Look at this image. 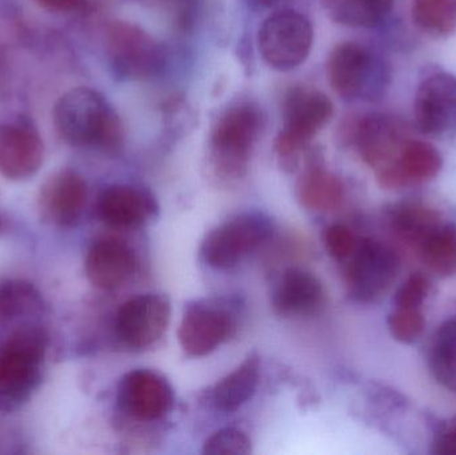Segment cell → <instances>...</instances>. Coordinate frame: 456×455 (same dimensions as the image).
<instances>
[{
  "mask_svg": "<svg viewBox=\"0 0 456 455\" xmlns=\"http://www.w3.org/2000/svg\"><path fill=\"white\" fill-rule=\"evenodd\" d=\"M442 166V155L433 144L407 139L393 162L377 171V179L383 189H407L433 181Z\"/></svg>",
  "mask_w": 456,
  "mask_h": 455,
  "instance_id": "16",
  "label": "cell"
},
{
  "mask_svg": "<svg viewBox=\"0 0 456 455\" xmlns=\"http://www.w3.org/2000/svg\"><path fill=\"white\" fill-rule=\"evenodd\" d=\"M171 304L160 294H142L126 301L115 320L118 339L131 350H144L157 344L167 330Z\"/></svg>",
  "mask_w": 456,
  "mask_h": 455,
  "instance_id": "11",
  "label": "cell"
},
{
  "mask_svg": "<svg viewBox=\"0 0 456 455\" xmlns=\"http://www.w3.org/2000/svg\"><path fill=\"white\" fill-rule=\"evenodd\" d=\"M430 369L434 378L456 393V318L442 323L430 350Z\"/></svg>",
  "mask_w": 456,
  "mask_h": 455,
  "instance_id": "26",
  "label": "cell"
},
{
  "mask_svg": "<svg viewBox=\"0 0 456 455\" xmlns=\"http://www.w3.org/2000/svg\"><path fill=\"white\" fill-rule=\"evenodd\" d=\"M118 403L123 413L131 418L154 422L170 413L174 406V390L160 374L138 369L120 379Z\"/></svg>",
  "mask_w": 456,
  "mask_h": 455,
  "instance_id": "12",
  "label": "cell"
},
{
  "mask_svg": "<svg viewBox=\"0 0 456 455\" xmlns=\"http://www.w3.org/2000/svg\"><path fill=\"white\" fill-rule=\"evenodd\" d=\"M262 130V115L249 104L231 107L219 117L210 138L211 160L219 175H246L252 150Z\"/></svg>",
  "mask_w": 456,
  "mask_h": 455,
  "instance_id": "3",
  "label": "cell"
},
{
  "mask_svg": "<svg viewBox=\"0 0 456 455\" xmlns=\"http://www.w3.org/2000/svg\"><path fill=\"white\" fill-rule=\"evenodd\" d=\"M311 21L297 11H279L263 21L257 34L260 55L279 71L297 69L313 47Z\"/></svg>",
  "mask_w": 456,
  "mask_h": 455,
  "instance_id": "7",
  "label": "cell"
},
{
  "mask_svg": "<svg viewBox=\"0 0 456 455\" xmlns=\"http://www.w3.org/2000/svg\"><path fill=\"white\" fill-rule=\"evenodd\" d=\"M411 16L426 34L446 37L456 29V0H414Z\"/></svg>",
  "mask_w": 456,
  "mask_h": 455,
  "instance_id": "27",
  "label": "cell"
},
{
  "mask_svg": "<svg viewBox=\"0 0 456 455\" xmlns=\"http://www.w3.org/2000/svg\"><path fill=\"white\" fill-rule=\"evenodd\" d=\"M86 0H37L42 7L55 12H74L82 10Z\"/></svg>",
  "mask_w": 456,
  "mask_h": 455,
  "instance_id": "34",
  "label": "cell"
},
{
  "mask_svg": "<svg viewBox=\"0 0 456 455\" xmlns=\"http://www.w3.org/2000/svg\"><path fill=\"white\" fill-rule=\"evenodd\" d=\"M106 48L112 69L126 79L154 77L166 63L162 45L143 28L127 21L110 24Z\"/></svg>",
  "mask_w": 456,
  "mask_h": 455,
  "instance_id": "8",
  "label": "cell"
},
{
  "mask_svg": "<svg viewBox=\"0 0 456 455\" xmlns=\"http://www.w3.org/2000/svg\"><path fill=\"white\" fill-rule=\"evenodd\" d=\"M47 336L39 328H23L0 345V413L28 398L39 381Z\"/></svg>",
  "mask_w": 456,
  "mask_h": 455,
  "instance_id": "2",
  "label": "cell"
},
{
  "mask_svg": "<svg viewBox=\"0 0 456 455\" xmlns=\"http://www.w3.org/2000/svg\"><path fill=\"white\" fill-rule=\"evenodd\" d=\"M334 114L331 101L310 87L291 88L283 104V126L275 139V151L283 159H295Z\"/></svg>",
  "mask_w": 456,
  "mask_h": 455,
  "instance_id": "5",
  "label": "cell"
},
{
  "mask_svg": "<svg viewBox=\"0 0 456 455\" xmlns=\"http://www.w3.org/2000/svg\"><path fill=\"white\" fill-rule=\"evenodd\" d=\"M431 453L456 455V417L438 427L431 443Z\"/></svg>",
  "mask_w": 456,
  "mask_h": 455,
  "instance_id": "33",
  "label": "cell"
},
{
  "mask_svg": "<svg viewBox=\"0 0 456 455\" xmlns=\"http://www.w3.org/2000/svg\"><path fill=\"white\" fill-rule=\"evenodd\" d=\"M45 147L37 131L26 123L0 125V174L11 181H24L37 173Z\"/></svg>",
  "mask_w": 456,
  "mask_h": 455,
  "instance_id": "18",
  "label": "cell"
},
{
  "mask_svg": "<svg viewBox=\"0 0 456 455\" xmlns=\"http://www.w3.org/2000/svg\"><path fill=\"white\" fill-rule=\"evenodd\" d=\"M297 197L307 210L329 213L342 206L346 197L345 184L331 171L321 166H311L297 181Z\"/></svg>",
  "mask_w": 456,
  "mask_h": 455,
  "instance_id": "22",
  "label": "cell"
},
{
  "mask_svg": "<svg viewBox=\"0 0 456 455\" xmlns=\"http://www.w3.org/2000/svg\"><path fill=\"white\" fill-rule=\"evenodd\" d=\"M327 15L347 27L379 26L393 10L394 0H321Z\"/></svg>",
  "mask_w": 456,
  "mask_h": 455,
  "instance_id": "25",
  "label": "cell"
},
{
  "mask_svg": "<svg viewBox=\"0 0 456 455\" xmlns=\"http://www.w3.org/2000/svg\"><path fill=\"white\" fill-rule=\"evenodd\" d=\"M59 135L77 147L117 152L122 147L123 127L117 112L98 91L77 87L64 93L55 109Z\"/></svg>",
  "mask_w": 456,
  "mask_h": 455,
  "instance_id": "1",
  "label": "cell"
},
{
  "mask_svg": "<svg viewBox=\"0 0 456 455\" xmlns=\"http://www.w3.org/2000/svg\"><path fill=\"white\" fill-rule=\"evenodd\" d=\"M273 232V222L265 214H240L206 235L200 246V256L213 269H232L267 242Z\"/></svg>",
  "mask_w": 456,
  "mask_h": 455,
  "instance_id": "6",
  "label": "cell"
},
{
  "mask_svg": "<svg viewBox=\"0 0 456 455\" xmlns=\"http://www.w3.org/2000/svg\"><path fill=\"white\" fill-rule=\"evenodd\" d=\"M255 2L262 5V7H273V5L279 4V3L284 2V0H255Z\"/></svg>",
  "mask_w": 456,
  "mask_h": 455,
  "instance_id": "35",
  "label": "cell"
},
{
  "mask_svg": "<svg viewBox=\"0 0 456 455\" xmlns=\"http://www.w3.org/2000/svg\"><path fill=\"white\" fill-rule=\"evenodd\" d=\"M358 240L355 234L345 224H331L323 232L324 248L337 261H346L355 250Z\"/></svg>",
  "mask_w": 456,
  "mask_h": 455,
  "instance_id": "31",
  "label": "cell"
},
{
  "mask_svg": "<svg viewBox=\"0 0 456 455\" xmlns=\"http://www.w3.org/2000/svg\"><path fill=\"white\" fill-rule=\"evenodd\" d=\"M415 127L426 135L456 130V77L436 72L418 85L414 99Z\"/></svg>",
  "mask_w": 456,
  "mask_h": 455,
  "instance_id": "13",
  "label": "cell"
},
{
  "mask_svg": "<svg viewBox=\"0 0 456 455\" xmlns=\"http://www.w3.org/2000/svg\"><path fill=\"white\" fill-rule=\"evenodd\" d=\"M40 309L42 298L31 283L16 280L0 283V323L34 314Z\"/></svg>",
  "mask_w": 456,
  "mask_h": 455,
  "instance_id": "28",
  "label": "cell"
},
{
  "mask_svg": "<svg viewBox=\"0 0 456 455\" xmlns=\"http://www.w3.org/2000/svg\"><path fill=\"white\" fill-rule=\"evenodd\" d=\"M387 219L394 237L414 251L430 234L431 230L444 221L438 211L415 202L394 206L388 211Z\"/></svg>",
  "mask_w": 456,
  "mask_h": 455,
  "instance_id": "23",
  "label": "cell"
},
{
  "mask_svg": "<svg viewBox=\"0 0 456 455\" xmlns=\"http://www.w3.org/2000/svg\"><path fill=\"white\" fill-rule=\"evenodd\" d=\"M388 330L402 344H414L422 337L426 318L422 307H394L388 315Z\"/></svg>",
  "mask_w": 456,
  "mask_h": 455,
  "instance_id": "29",
  "label": "cell"
},
{
  "mask_svg": "<svg viewBox=\"0 0 456 455\" xmlns=\"http://www.w3.org/2000/svg\"><path fill=\"white\" fill-rule=\"evenodd\" d=\"M203 453L208 455H247L251 453V441L241 430H218L206 440Z\"/></svg>",
  "mask_w": 456,
  "mask_h": 455,
  "instance_id": "30",
  "label": "cell"
},
{
  "mask_svg": "<svg viewBox=\"0 0 456 455\" xmlns=\"http://www.w3.org/2000/svg\"><path fill=\"white\" fill-rule=\"evenodd\" d=\"M407 139L403 123L391 115H366L351 126L350 141L375 173L393 162Z\"/></svg>",
  "mask_w": 456,
  "mask_h": 455,
  "instance_id": "14",
  "label": "cell"
},
{
  "mask_svg": "<svg viewBox=\"0 0 456 455\" xmlns=\"http://www.w3.org/2000/svg\"><path fill=\"white\" fill-rule=\"evenodd\" d=\"M87 183L72 170L53 174L40 187V216L58 227H72L82 218L87 203Z\"/></svg>",
  "mask_w": 456,
  "mask_h": 455,
  "instance_id": "15",
  "label": "cell"
},
{
  "mask_svg": "<svg viewBox=\"0 0 456 455\" xmlns=\"http://www.w3.org/2000/svg\"><path fill=\"white\" fill-rule=\"evenodd\" d=\"M430 272L442 278L456 275V223L442 221L415 250Z\"/></svg>",
  "mask_w": 456,
  "mask_h": 455,
  "instance_id": "24",
  "label": "cell"
},
{
  "mask_svg": "<svg viewBox=\"0 0 456 455\" xmlns=\"http://www.w3.org/2000/svg\"><path fill=\"white\" fill-rule=\"evenodd\" d=\"M158 203L151 192L130 184H114L99 195L96 213L107 226L134 230L144 226L158 213Z\"/></svg>",
  "mask_w": 456,
  "mask_h": 455,
  "instance_id": "17",
  "label": "cell"
},
{
  "mask_svg": "<svg viewBox=\"0 0 456 455\" xmlns=\"http://www.w3.org/2000/svg\"><path fill=\"white\" fill-rule=\"evenodd\" d=\"M431 291V282L422 272L410 275L406 282L398 288L394 306L423 307Z\"/></svg>",
  "mask_w": 456,
  "mask_h": 455,
  "instance_id": "32",
  "label": "cell"
},
{
  "mask_svg": "<svg viewBox=\"0 0 456 455\" xmlns=\"http://www.w3.org/2000/svg\"><path fill=\"white\" fill-rule=\"evenodd\" d=\"M327 77L332 90L346 101L372 99L385 83L382 66L363 45L342 43L327 61Z\"/></svg>",
  "mask_w": 456,
  "mask_h": 455,
  "instance_id": "9",
  "label": "cell"
},
{
  "mask_svg": "<svg viewBox=\"0 0 456 455\" xmlns=\"http://www.w3.org/2000/svg\"><path fill=\"white\" fill-rule=\"evenodd\" d=\"M343 264L348 296L363 305L379 302L393 288L401 270L396 251L371 238L359 240L355 250Z\"/></svg>",
  "mask_w": 456,
  "mask_h": 455,
  "instance_id": "4",
  "label": "cell"
},
{
  "mask_svg": "<svg viewBox=\"0 0 456 455\" xmlns=\"http://www.w3.org/2000/svg\"><path fill=\"white\" fill-rule=\"evenodd\" d=\"M324 296L323 283L315 274L300 267H289L281 274L271 305L279 317H307L323 306Z\"/></svg>",
  "mask_w": 456,
  "mask_h": 455,
  "instance_id": "20",
  "label": "cell"
},
{
  "mask_svg": "<svg viewBox=\"0 0 456 455\" xmlns=\"http://www.w3.org/2000/svg\"><path fill=\"white\" fill-rule=\"evenodd\" d=\"M88 280L104 291L117 290L135 274V251L118 238H101L93 243L86 256Z\"/></svg>",
  "mask_w": 456,
  "mask_h": 455,
  "instance_id": "19",
  "label": "cell"
},
{
  "mask_svg": "<svg viewBox=\"0 0 456 455\" xmlns=\"http://www.w3.org/2000/svg\"><path fill=\"white\" fill-rule=\"evenodd\" d=\"M260 366L262 363L256 353L247 355L238 368L214 386L211 393L214 408L222 413H235L246 405L259 386Z\"/></svg>",
  "mask_w": 456,
  "mask_h": 455,
  "instance_id": "21",
  "label": "cell"
},
{
  "mask_svg": "<svg viewBox=\"0 0 456 455\" xmlns=\"http://www.w3.org/2000/svg\"><path fill=\"white\" fill-rule=\"evenodd\" d=\"M236 330L233 313L218 301H198L184 310L178 339L189 357L200 358L226 344Z\"/></svg>",
  "mask_w": 456,
  "mask_h": 455,
  "instance_id": "10",
  "label": "cell"
}]
</instances>
